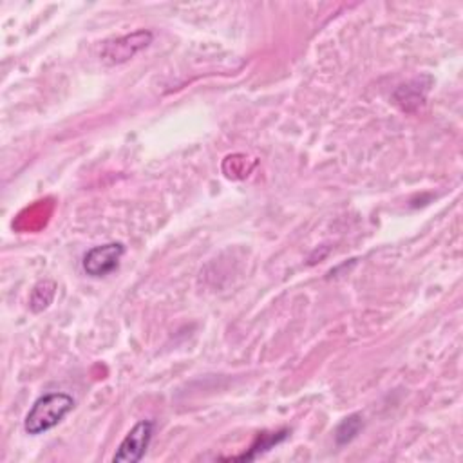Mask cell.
Wrapping results in <instances>:
<instances>
[{
    "label": "cell",
    "mask_w": 463,
    "mask_h": 463,
    "mask_svg": "<svg viewBox=\"0 0 463 463\" xmlns=\"http://www.w3.org/2000/svg\"><path fill=\"white\" fill-rule=\"evenodd\" d=\"M74 407V398L67 392H47L40 396L24 420V430L31 436L56 427Z\"/></svg>",
    "instance_id": "obj_1"
},
{
    "label": "cell",
    "mask_w": 463,
    "mask_h": 463,
    "mask_svg": "<svg viewBox=\"0 0 463 463\" xmlns=\"http://www.w3.org/2000/svg\"><path fill=\"white\" fill-rule=\"evenodd\" d=\"M154 432V421L150 420H141L137 421L123 438L119 443L116 454L112 456L114 463H137L143 459L150 439Z\"/></svg>",
    "instance_id": "obj_2"
},
{
    "label": "cell",
    "mask_w": 463,
    "mask_h": 463,
    "mask_svg": "<svg viewBox=\"0 0 463 463\" xmlns=\"http://www.w3.org/2000/svg\"><path fill=\"white\" fill-rule=\"evenodd\" d=\"M123 253L125 246L121 242H107L101 246H94L83 257V271L94 279L105 277L118 268Z\"/></svg>",
    "instance_id": "obj_3"
},
{
    "label": "cell",
    "mask_w": 463,
    "mask_h": 463,
    "mask_svg": "<svg viewBox=\"0 0 463 463\" xmlns=\"http://www.w3.org/2000/svg\"><path fill=\"white\" fill-rule=\"evenodd\" d=\"M152 42L150 31H136L132 34L116 38L112 42H107L101 51V58L107 63H123L130 60L136 52L145 49Z\"/></svg>",
    "instance_id": "obj_4"
},
{
    "label": "cell",
    "mask_w": 463,
    "mask_h": 463,
    "mask_svg": "<svg viewBox=\"0 0 463 463\" xmlns=\"http://www.w3.org/2000/svg\"><path fill=\"white\" fill-rule=\"evenodd\" d=\"M56 293V284L52 280H40L31 293V309L34 313L43 311L54 298Z\"/></svg>",
    "instance_id": "obj_5"
},
{
    "label": "cell",
    "mask_w": 463,
    "mask_h": 463,
    "mask_svg": "<svg viewBox=\"0 0 463 463\" xmlns=\"http://www.w3.org/2000/svg\"><path fill=\"white\" fill-rule=\"evenodd\" d=\"M360 429H362V418H360L358 414H351V416L344 418V420L338 423L336 430H335V439H336V443H338V445L349 443L351 439L356 438V434L360 432Z\"/></svg>",
    "instance_id": "obj_6"
},
{
    "label": "cell",
    "mask_w": 463,
    "mask_h": 463,
    "mask_svg": "<svg viewBox=\"0 0 463 463\" xmlns=\"http://www.w3.org/2000/svg\"><path fill=\"white\" fill-rule=\"evenodd\" d=\"M288 436V430H282V432H271V434H260L259 438H257V441L251 445V450H255L253 454H251V458H255L259 452H264V450H268V449H271L273 445H277V443H280L284 438Z\"/></svg>",
    "instance_id": "obj_7"
}]
</instances>
